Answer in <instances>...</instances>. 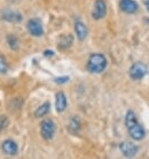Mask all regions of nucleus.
Returning a JSON list of instances; mask_svg holds the SVG:
<instances>
[{"instance_id":"1","label":"nucleus","mask_w":149,"mask_h":159,"mask_svg":"<svg viewBox=\"0 0 149 159\" xmlns=\"http://www.w3.org/2000/svg\"><path fill=\"white\" fill-rule=\"evenodd\" d=\"M125 126L129 131L130 137L134 141H141L146 136V131L142 125L138 121L135 113L131 110H129L125 114Z\"/></svg>"},{"instance_id":"2","label":"nucleus","mask_w":149,"mask_h":159,"mask_svg":"<svg viewBox=\"0 0 149 159\" xmlns=\"http://www.w3.org/2000/svg\"><path fill=\"white\" fill-rule=\"evenodd\" d=\"M108 60L102 53H92L86 62V70L91 74H101L106 70Z\"/></svg>"},{"instance_id":"3","label":"nucleus","mask_w":149,"mask_h":159,"mask_svg":"<svg viewBox=\"0 0 149 159\" xmlns=\"http://www.w3.org/2000/svg\"><path fill=\"white\" fill-rule=\"evenodd\" d=\"M148 74V67L141 61L134 62L129 69V76L133 81H140Z\"/></svg>"},{"instance_id":"4","label":"nucleus","mask_w":149,"mask_h":159,"mask_svg":"<svg viewBox=\"0 0 149 159\" xmlns=\"http://www.w3.org/2000/svg\"><path fill=\"white\" fill-rule=\"evenodd\" d=\"M56 126L52 119H44L40 122V136L45 141H51L55 135Z\"/></svg>"},{"instance_id":"5","label":"nucleus","mask_w":149,"mask_h":159,"mask_svg":"<svg viewBox=\"0 0 149 159\" xmlns=\"http://www.w3.org/2000/svg\"><path fill=\"white\" fill-rule=\"evenodd\" d=\"M28 32L33 37H41L44 35V27L39 19L32 17L27 22Z\"/></svg>"},{"instance_id":"6","label":"nucleus","mask_w":149,"mask_h":159,"mask_svg":"<svg viewBox=\"0 0 149 159\" xmlns=\"http://www.w3.org/2000/svg\"><path fill=\"white\" fill-rule=\"evenodd\" d=\"M119 150L125 158H133L139 152V147L137 144H134L133 142L125 141V142H122L119 144Z\"/></svg>"},{"instance_id":"7","label":"nucleus","mask_w":149,"mask_h":159,"mask_svg":"<svg viewBox=\"0 0 149 159\" xmlns=\"http://www.w3.org/2000/svg\"><path fill=\"white\" fill-rule=\"evenodd\" d=\"M107 15V4L104 0H95L92 9V17L94 20H102Z\"/></svg>"},{"instance_id":"8","label":"nucleus","mask_w":149,"mask_h":159,"mask_svg":"<svg viewBox=\"0 0 149 159\" xmlns=\"http://www.w3.org/2000/svg\"><path fill=\"white\" fill-rule=\"evenodd\" d=\"M1 151L4 152L6 156L9 157H14L19 153V147L16 144L15 141L13 139H5L4 142L1 143Z\"/></svg>"},{"instance_id":"9","label":"nucleus","mask_w":149,"mask_h":159,"mask_svg":"<svg viewBox=\"0 0 149 159\" xmlns=\"http://www.w3.org/2000/svg\"><path fill=\"white\" fill-rule=\"evenodd\" d=\"M119 8L125 14H135L139 9V5L134 0H119Z\"/></svg>"},{"instance_id":"10","label":"nucleus","mask_w":149,"mask_h":159,"mask_svg":"<svg viewBox=\"0 0 149 159\" xmlns=\"http://www.w3.org/2000/svg\"><path fill=\"white\" fill-rule=\"evenodd\" d=\"M1 19L6 22H11V23H19L22 21V14L12 9H6L1 12Z\"/></svg>"},{"instance_id":"11","label":"nucleus","mask_w":149,"mask_h":159,"mask_svg":"<svg viewBox=\"0 0 149 159\" xmlns=\"http://www.w3.org/2000/svg\"><path fill=\"white\" fill-rule=\"evenodd\" d=\"M68 106V100H67V96L63 91L56 92L55 95V110L57 113H62L67 110Z\"/></svg>"},{"instance_id":"12","label":"nucleus","mask_w":149,"mask_h":159,"mask_svg":"<svg viewBox=\"0 0 149 159\" xmlns=\"http://www.w3.org/2000/svg\"><path fill=\"white\" fill-rule=\"evenodd\" d=\"M74 34L80 42L86 39L87 35H88V30H87L85 23H83L82 21H76L74 22Z\"/></svg>"},{"instance_id":"13","label":"nucleus","mask_w":149,"mask_h":159,"mask_svg":"<svg viewBox=\"0 0 149 159\" xmlns=\"http://www.w3.org/2000/svg\"><path fill=\"white\" fill-rule=\"evenodd\" d=\"M72 44H74V36L71 34H67V35H62L60 37L59 42H57V48L60 50H68L72 46Z\"/></svg>"},{"instance_id":"14","label":"nucleus","mask_w":149,"mask_h":159,"mask_svg":"<svg viewBox=\"0 0 149 159\" xmlns=\"http://www.w3.org/2000/svg\"><path fill=\"white\" fill-rule=\"evenodd\" d=\"M80 127H82V123H80V120H79L78 116H71L67 123L68 131L70 134H74V135L80 130Z\"/></svg>"},{"instance_id":"15","label":"nucleus","mask_w":149,"mask_h":159,"mask_svg":"<svg viewBox=\"0 0 149 159\" xmlns=\"http://www.w3.org/2000/svg\"><path fill=\"white\" fill-rule=\"evenodd\" d=\"M51 111V103L49 102H45L43 103L40 106L37 107V110L35 111V116L37 119H40V118H44L45 116H47Z\"/></svg>"},{"instance_id":"16","label":"nucleus","mask_w":149,"mask_h":159,"mask_svg":"<svg viewBox=\"0 0 149 159\" xmlns=\"http://www.w3.org/2000/svg\"><path fill=\"white\" fill-rule=\"evenodd\" d=\"M6 43H7V45L12 51H17L20 48V40L13 34H9V35L6 36Z\"/></svg>"},{"instance_id":"17","label":"nucleus","mask_w":149,"mask_h":159,"mask_svg":"<svg viewBox=\"0 0 149 159\" xmlns=\"http://www.w3.org/2000/svg\"><path fill=\"white\" fill-rule=\"evenodd\" d=\"M8 69H9V66H8L7 60H6V58H5L4 56L0 54V74H1V75L7 74Z\"/></svg>"},{"instance_id":"18","label":"nucleus","mask_w":149,"mask_h":159,"mask_svg":"<svg viewBox=\"0 0 149 159\" xmlns=\"http://www.w3.org/2000/svg\"><path fill=\"white\" fill-rule=\"evenodd\" d=\"M9 126V119L6 116H0V133L7 129Z\"/></svg>"},{"instance_id":"19","label":"nucleus","mask_w":149,"mask_h":159,"mask_svg":"<svg viewBox=\"0 0 149 159\" xmlns=\"http://www.w3.org/2000/svg\"><path fill=\"white\" fill-rule=\"evenodd\" d=\"M69 76H60V77H56L54 79V82L56 84H66L67 82H69Z\"/></svg>"},{"instance_id":"20","label":"nucleus","mask_w":149,"mask_h":159,"mask_svg":"<svg viewBox=\"0 0 149 159\" xmlns=\"http://www.w3.org/2000/svg\"><path fill=\"white\" fill-rule=\"evenodd\" d=\"M54 51H52V50H46V51H44V57H46V58H52V57H54Z\"/></svg>"},{"instance_id":"21","label":"nucleus","mask_w":149,"mask_h":159,"mask_svg":"<svg viewBox=\"0 0 149 159\" xmlns=\"http://www.w3.org/2000/svg\"><path fill=\"white\" fill-rule=\"evenodd\" d=\"M145 6L147 8V11L149 12V0H145Z\"/></svg>"},{"instance_id":"22","label":"nucleus","mask_w":149,"mask_h":159,"mask_svg":"<svg viewBox=\"0 0 149 159\" xmlns=\"http://www.w3.org/2000/svg\"><path fill=\"white\" fill-rule=\"evenodd\" d=\"M146 22H147V23L149 24V19H147V20H146Z\"/></svg>"}]
</instances>
